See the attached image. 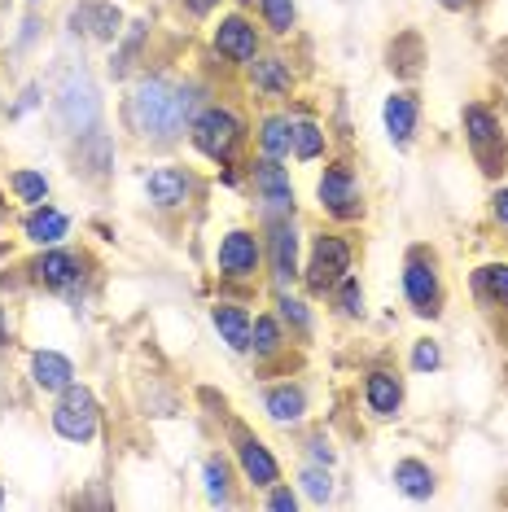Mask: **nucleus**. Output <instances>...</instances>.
Returning a JSON list of instances; mask_svg holds the SVG:
<instances>
[{
	"instance_id": "43",
	"label": "nucleus",
	"mask_w": 508,
	"mask_h": 512,
	"mask_svg": "<svg viewBox=\"0 0 508 512\" xmlns=\"http://www.w3.org/2000/svg\"><path fill=\"white\" fill-rule=\"evenodd\" d=\"M491 219L508 232V184H500V189L491 193Z\"/></svg>"
},
{
	"instance_id": "35",
	"label": "nucleus",
	"mask_w": 508,
	"mask_h": 512,
	"mask_svg": "<svg viewBox=\"0 0 508 512\" xmlns=\"http://www.w3.org/2000/svg\"><path fill=\"white\" fill-rule=\"evenodd\" d=\"M325 149H329L325 123H316V119H294V145H290V158H298V162H316V158H325Z\"/></svg>"
},
{
	"instance_id": "19",
	"label": "nucleus",
	"mask_w": 508,
	"mask_h": 512,
	"mask_svg": "<svg viewBox=\"0 0 508 512\" xmlns=\"http://www.w3.org/2000/svg\"><path fill=\"white\" fill-rule=\"evenodd\" d=\"M469 294L487 316H508V259H491V263L473 267Z\"/></svg>"
},
{
	"instance_id": "32",
	"label": "nucleus",
	"mask_w": 508,
	"mask_h": 512,
	"mask_svg": "<svg viewBox=\"0 0 508 512\" xmlns=\"http://www.w3.org/2000/svg\"><path fill=\"white\" fill-rule=\"evenodd\" d=\"M421 62H425V40L417 31H403V36L390 40L386 49V66L395 71L399 79H417L421 75Z\"/></svg>"
},
{
	"instance_id": "8",
	"label": "nucleus",
	"mask_w": 508,
	"mask_h": 512,
	"mask_svg": "<svg viewBox=\"0 0 508 512\" xmlns=\"http://www.w3.org/2000/svg\"><path fill=\"white\" fill-rule=\"evenodd\" d=\"M88 267L92 259L79 250H66V246H44L36 259H31L22 272L36 289H49V294H66V298H79V289L88 281Z\"/></svg>"
},
{
	"instance_id": "34",
	"label": "nucleus",
	"mask_w": 508,
	"mask_h": 512,
	"mask_svg": "<svg viewBox=\"0 0 508 512\" xmlns=\"http://www.w3.org/2000/svg\"><path fill=\"white\" fill-rule=\"evenodd\" d=\"M5 184H9V193H14V202L18 206H40V202H49V176L44 171H36V167H14L5 176Z\"/></svg>"
},
{
	"instance_id": "16",
	"label": "nucleus",
	"mask_w": 508,
	"mask_h": 512,
	"mask_svg": "<svg viewBox=\"0 0 508 512\" xmlns=\"http://www.w3.org/2000/svg\"><path fill=\"white\" fill-rule=\"evenodd\" d=\"M233 460L241 477L254 486V491H268V486L281 482V460L272 456V447L263 442L259 434H250V429H233Z\"/></svg>"
},
{
	"instance_id": "24",
	"label": "nucleus",
	"mask_w": 508,
	"mask_h": 512,
	"mask_svg": "<svg viewBox=\"0 0 508 512\" xmlns=\"http://www.w3.org/2000/svg\"><path fill=\"white\" fill-rule=\"evenodd\" d=\"M22 237L31 241V246H62L66 237H71V215L62 211V206H53V202H40V206H31L27 215H22Z\"/></svg>"
},
{
	"instance_id": "21",
	"label": "nucleus",
	"mask_w": 508,
	"mask_h": 512,
	"mask_svg": "<svg viewBox=\"0 0 508 512\" xmlns=\"http://www.w3.org/2000/svg\"><path fill=\"white\" fill-rule=\"evenodd\" d=\"M364 412L373 421H395L403 412V377L395 368H373L364 377Z\"/></svg>"
},
{
	"instance_id": "28",
	"label": "nucleus",
	"mask_w": 508,
	"mask_h": 512,
	"mask_svg": "<svg viewBox=\"0 0 508 512\" xmlns=\"http://www.w3.org/2000/svg\"><path fill=\"white\" fill-rule=\"evenodd\" d=\"M254 141H259V154L263 158H290V145H294V114H263L259 119V132H254Z\"/></svg>"
},
{
	"instance_id": "38",
	"label": "nucleus",
	"mask_w": 508,
	"mask_h": 512,
	"mask_svg": "<svg viewBox=\"0 0 508 512\" xmlns=\"http://www.w3.org/2000/svg\"><path fill=\"white\" fill-rule=\"evenodd\" d=\"M408 364H412V372H417V377H430V372L443 368V346H438L434 337H417V342H412Z\"/></svg>"
},
{
	"instance_id": "17",
	"label": "nucleus",
	"mask_w": 508,
	"mask_h": 512,
	"mask_svg": "<svg viewBox=\"0 0 508 512\" xmlns=\"http://www.w3.org/2000/svg\"><path fill=\"white\" fill-rule=\"evenodd\" d=\"M381 127H386V141L395 149H408L417 141V127H421V97L412 88H399L386 97L381 106Z\"/></svg>"
},
{
	"instance_id": "44",
	"label": "nucleus",
	"mask_w": 508,
	"mask_h": 512,
	"mask_svg": "<svg viewBox=\"0 0 508 512\" xmlns=\"http://www.w3.org/2000/svg\"><path fill=\"white\" fill-rule=\"evenodd\" d=\"M9 337H14V329H9V311L0 307V351H5V346H9Z\"/></svg>"
},
{
	"instance_id": "39",
	"label": "nucleus",
	"mask_w": 508,
	"mask_h": 512,
	"mask_svg": "<svg viewBox=\"0 0 508 512\" xmlns=\"http://www.w3.org/2000/svg\"><path fill=\"white\" fill-rule=\"evenodd\" d=\"M263 504L276 508V512H294L298 504H303V495H298V486L276 482V486H268V499H263Z\"/></svg>"
},
{
	"instance_id": "7",
	"label": "nucleus",
	"mask_w": 508,
	"mask_h": 512,
	"mask_svg": "<svg viewBox=\"0 0 508 512\" xmlns=\"http://www.w3.org/2000/svg\"><path fill=\"white\" fill-rule=\"evenodd\" d=\"M316 206L333 224H355V219H364V184L346 158L325 162V171L316 176Z\"/></svg>"
},
{
	"instance_id": "20",
	"label": "nucleus",
	"mask_w": 508,
	"mask_h": 512,
	"mask_svg": "<svg viewBox=\"0 0 508 512\" xmlns=\"http://www.w3.org/2000/svg\"><path fill=\"white\" fill-rule=\"evenodd\" d=\"M149 36H154V18H132L127 22L123 36L114 40V49H110V75L114 79H132L136 71H141Z\"/></svg>"
},
{
	"instance_id": "12",
	"label": "nucleus",
	"mask_w": 508,
	"mask_h": 512,
	"mask_svg": "<svg viewBox=\"0 0 508 512\" xmlns=\"http://www.w3.org/2000/svg\"><path fill=\"white\" fill-rule=\"evenodd\" d=\"M246 171H250V189H254V202H259L263 224H268V219H285V215L298 211L290 167H285L281 158H263L259 154V162H250Z\"/></svg>"
},
{
	"instance_id": "23",
	"label": "nucleus",
	"mask_w": 508,
	"mask_h": 512,
	"mask_svg": "<svg viewBox=\"0 0 508 512\" xmlns=\"http://www.w3.org/2000/svg\"><path fill=\"white\" fill-rule=\"evenodd\" d=\"M307 412H311V399H307V386H298V381H276V386L263 390V416L272 425L281 429L303 425Z\"/></svg>"
},
{
	"instance_id": "40",
	"label": "nucleus",
	"mask_w": 508,
	"mask_h": 512,
	"mask_svg": "<svg viewBox=\"0 0 508 512\" xmlns=\"http://www.w3.org/2000/svg\"><path fill=\"white\" fill-rule=\"evenodd\" d=\"M44 106V88L40 84H27L18 92V101L9 106V119H22V114H31V110H40Z\"/></svg>"
},
{
	"instance_id": "6",
	"label": "nucleus",
	"mask_w": 508,
	"mask_h": 512,
	"mask_svg": "<svg viewBox=\"0 0 508 512\" xmlns=\"http://www.w3.org/2000/svg\"><path fill=\"white\" fill-rule=\"evenodd\" d=\"M355 267V246L346 232H316L307 246V263H303V285L311 298H325L333 285L342 281L346 272Z\"/></svg>"
},
{
	"instance_id": "41",
	"label": "nucleus",
	"mask_w": 508,
	"mask_h": 512,
	"mask_svg": "<svg viewBox=\"0 0 508 512\" xmlns=\"http://www.w3.org/2000/svg\"><path fill=\"white\" fill-rule=\"evenodd\" d=\"M307 460H316V464H333V460H338V451H333V442H329L325 434H311V442H307Z\"/></svg>"
},
{
	"instance_id": "13",
	"label": "nucleus",
	"mask_w": 508,
	"mask_h": 512,
	"mask_svg": "<svg viewBox=\"0 0 508 512\" xmlns=\"http://www.w3.org/2000/svg\"><path fill=\"white\" fill-rule=\"evenodd\" d=\"M198 193H202V180L193 176L189 167H176V162L154 167L145 176V202L154 206V211H163V215L189 211V206L198 202Z\"/></svg>"
},
{
	"instance_id": "42",
	"label": "nucleus",
	"mask_w": 508,
	"mask_h": 512,
	"mask_svg": "<svg viewBox=\"0 0 508 512\" xmlns=\"http://www.w3.org/2000/svg\"><path fill=\"white\" fill-rule=\"evenodd\" d=\"M219 5H224V0H180V14H189V18L202 22V18H211Z\"/></svg>"
},
{
	"instance_id": "25",
	"label": "nucleus",
	"mask_w": 508,
	"mask_h": 512,
	"mask_svg": "<svg viewBox=\"0 0 508 512\" xmlns=\"http://www.w3.org/2000/svg\"><path fill=\"white\" fill-rule=\"evenodd\" d=\"M75 171L88 176V180H106L114 171V141L101 132V127L75 136Z\"/></svg>"
},
{
	"instance_id": "30",
	"label": "nucleus",
	"mask_w": 508,
	"mask_h": 512,
	"mask_svg": "<svg viewBox=\"0 0 508 512\" xmlns=\"http://www.w3.org/2000/svg\"><path fill=\"white\" fill-rule=\"evenodd\" d=\"M290 346V333H285V324L276 320V311H263V316H254V333H250V355L259 359V364H268Z\"/></svg>"
},
{
	"instance_id": "37",
	"label": "nucleus",
	"mask_w": 508,
	"mask_h": 512,
	"mask_svg": "<svg viewBox=\"0 0 508 512\" xmlns=\"http://www.w3.org/2000/svg\"><path fill=\"white\" fill-rule=\"evenodd\" d=\"M298 495H303L307 504L325 508L329 499H333V473H329V464L307 460V464H303V473H298Z\"/></svg>"
},
{
	"instance_id": "45",
	"label": "nucleus",
	"mask_w": 508,
	"mask_h": 512,
	"mask_svg": "<svg viewBox=\"0 0 508 512\" xmlns=\"http://www.w3.org/2000/svg\"><path fill=\"white\" fill-rule=\"evenodd\" d=\"M438 5H443L447 14H460V9H469V0H438Z\"/></svg>"
},
{
	"instance_id": "48",
	"label": "nucleus",
	"mask_w": 508,
	"mask_h": 512,
	"mask_svg": "<svg viewBox=\"0 0 508 512\" xmlns=\"http://www.w3.org/2000/svg\"><path fill=\"white\" fill-rule=\"evenodd\" d=\"M31 5H36V0H31Z\"/></svg>"
},
{
	"instance_id": "1",
	"label": "nucleus",
	"mask_w": 508,
	"mask_h": 512,
	"mask_svg": "<svg viewBox=\"0 0 508 512\" xmlns=\"http://www.w3.org/2000/svg\"><path fill=\"white\" fill-rule=\"evenodd\" d=\"M123 127L145 145H171L184 136L189 114L180 110L176 84L167 75H141L123 101Z\"/></svg>"
},
{
	"instance_id": "9",
	"label": "nucleus",
	"mask_w": 508,
	"mask_h": 512,
	"mask_svg": "<svg viewBox=\"0 0 508 512\" xmlns=\"http://www.w3.org/2000/svg\"><path fill=\"white\" fill-rule=\"evenodd\" d=\"M263 263H268L272 289H290L294 281H303V232H298L294 215L263 224Z\"/></svg>"
},
{
	"instance_id": "11",
	"label": "nucleus",
	"mask_w": 508,
	"mask_h": 512,
	"mask_svg": "<svg viewBox=\"0 0 508 512\" xmlns=\"http://www.w3.org/2000/svg\"><path fill=\"white\" fill-rule=\"evenodd\" d=\"M259 267H263V232L237 224V228H228L224 237H219V246H215V272H219V281L246 285V281L259 276Z\"/></svg>"
},
{
	"instance_id": "10",
	"label": "nucleus",
	"mask_w": 508,
	"mask_h": 512,
	"mask_svg": "<svg viewBox=\"0 0 508 512\" xmlns=\"http://www.w3.org/2000/svg\"><path fill=\"white\" fill-rule=\"evenodd\" d=\"M49 421H53V434L57 438L75 442V447H88V442L97 438V429H101V403H97V394H92L88 386H79V381H71V386L57 394Z\"/></svg>"
},
{
	"instance_id": "36",
	"label": "nucleus",
	"mask_w": 508,
	"mask_h": 512,
	"mask_svg": "<svg viewBox=\"0 0 508 512\" xmlns=\"http://www.w3.org/2000/svg\"><path fill=\"white\" fill-rule=\"evenodd\" d=\"M246 5H254V14H259V22L272 36H294V27H298L294 0H246Z\"/></svg>"
},
{
	"instance_id": "22",
	"label": "nucleus",
	"mask_w": 508,
	"mask_h": 512,
	"mask_svg": "<svg viewBox=\"0 0 508 512\" xmlns=\"http://www.w3.org/2000/svg\"><path fill=\"white\" fill-rule=\"evenodd\" d=\"M211 324L219 333V342L233 355H250V333H254V316L250 307H241L233 298H215L211 302Z\"/></svg>"
},
{
	"instance_id": "2",
	"label": "nucleus",
	"mask_w": 508,
	"mask_h": 512,
	"mask_svg": "<svg viewBox=\"0 0 508 512\" xmlns=\"http://www.w3.org/2000/svg\"><path fill=\"white\" fill-rule=\"evenodd\" d=\"M189 141L202 158H211L215 167H228V162H237V154L246 149L250 127L233 106H224V101H206L189 123Z\"/></svg>"
},
{
	"instance_id": "33",
	"label": "nucleus",
	"mask_w": 508,
	"mask_h": 512,
	"mask_svg": "<svg viewBox=\"0 0 508 512\" xmlns=\"http://www.w3.org/2000/svg\"><path fill=\"white\" fill-rule=\"evenodd\" d=\"M325 298H329V307H333V316H338V320H364V311H368L364 285H360V276H355V272H346Z\"/></svg>"
},
{
	"instance_id": "31",
	"label": "nucleus",
	"mask_w": 508,
	"mask_h": 512,
	"mask_svg": "<svg viewBox=\"0 0 508 512\" xmlns=\"http://www.w3.org/2000/svg\"><path fill=\"white\" fill-rule=\"evenodd\" d=\"M202 486H206V504L233 508V504H237V491H233V460H228V456H206V464H202Z\"/></svg>"
},
{
	"instance_id": "46",
	"label": "nucleus",
	"mask_w": 508,
	"mask_h": 512,
	"mask_svg": "<svg viewBox=\"0 0 508 512\" xmlns=\"http://www.w3.org/2000/svg\"><path fill=\"white\" fill-rule=\"evenodd\" d=\"M0 224H9V206H5V197H0Z\"/></svg>"
},
{
	"instance_id": "27",
	"label": "nucleus",
	"mask_w": 508,
	"mask_h": 512,
	"mask_svg": "<svg viewBox=\"0 0 508 512\" xmlns=\"http://www.w3.org/2000/svg\"><path fill=\"white\" fill-rule=\"evenodd\" d=\"M390 477H395V491H399V495H408V499H417V504H425V499L438 491V473H434L425 460H417V456L395 460Z\"/></svg>"
},
{
	"instance_id": "4",
	"label": "nucleus",
	"mask_w": 508,
	"mask_h": 512,
	"mask_svg": "<svg viewBox=\"0 0 508 512\" xmlns=\"http://www.w3.org/2000/svg\"><path fill=\"white\" fill-rule=\"evenodd\" d=\"M53 119L66 136H84L101 123V92L84 66H66L53 92Z\"/></svg>"
},
{
	"instance_id": "14",
	"label": "nucleus",
	"mask_w": 508,
	"mask_h": 512,
	"mask_svg": "<svg viewBox=\"0 0 508 512\" xmlns=\"http://www.w3.org/2000/svg\"><path fill=\"white\" fill-rule=\"evenodd\" d=\"M211 49L224 57L228 66H250L263 49V36H259V27H254V18L246 9H233V14H224L211 27Z\"/></svg>"
},
{
	"instance_id": "26",
	"label": "nucleus",
	"mask_w": 508,
	"mask_h": 512,
	"mask_svg": "<svg viewBox=\"0 0 508 512\" xmlns=\"http://www.w3.org/2000/svg\"><path fill=\"white\" fill-rule=\"evenodd\" d=\"M27 377H31V386L44 394H62L75 381V359L62 351H36L27 364Z\"/></svg>"
},
{
	"instance_id": "15",
	"label": "nucleus",
	"mask_w": 508,
	"mask_h": 512,
	"mask_svg": "<svg viewBox=\"0 0 508 512\" xmlns=\"http://www.w3.org/2000/svg\"><path fill=\"white\" fill-rule=\"evenodd\" d=\"M127 18L114 0H75L66 9V31L79 40H92V44H114L123 36Z\"/></svg>"
},
{
	"instance_id": "47",
	"label": "nucleus",
	"mask_w": 508,
	"mask_h": 512,
	"mask_svg": "<svg viewBox=\"0 0 508 512\" xmlns=\"http://www.w3.org/2000/svg\"><path fill=\"white\" fill-rule=\"evenodd\" d=\"M5 504H9V499H5V491H0V508H5Z\"/></svg>"
},
{
	"instance_id": "18",
	"label": "nucleus",
	"mask_w": 508,
	"mask_h": 512,
	"mask_svg": "<svg viewBox=\"0 0 508 512\" xmlns=\"http://www.w3.org/2000/svg\"><path fill=\"white\" fill-rule=\"evenodd\" d=\"M246 84H250L254 97H263V101H285L294 92V66H290V57L259 53L246 66Z\"/></svg>"
},
{
	"instance_id": "29",
	"label": "nucleus",
	"mask_w": 508,
	"mask_h": 512,
	"mask_svg": "<svg viewBox=\"0 0 508 512\" xmlns=\"http://www.w3.org/2000/svg\"><path fill=\"white\" fill-rule=\"evenodd\" d=\"M276 320H281L285 333L298 337V342H311V333H316V311H311V302L290 294V289H276Z\"/></svg>"
},
{
	"instance_id": "3",
	"label": "nucleus",
	"mask_w": 508,
	"mask_h": 512,
	"mask_svg": "<svg viewBox=\"0 0 508 512\" xmlns=\"http://www.w3.org/2000/svg\"><path fill=\"white\" fill-rule=\"evenodd\" d=\"M460 132H465V145H469L482 176L500 180L508 171V132H504L500 114L491 106H482V101H469V106L460 110Z\"/></svg>"
},
{
	"instance_id": "5",
	"label": "nucleus",
	"mask_w": 508,
	"mask_h": 512,
	"mask_svg": "<svg viewBox=\"0 0 508 512\" xmlns=\"http://www.w3.org/2000/svg\"><path fill=\"white\" fill-rule=\"evenodd\" d=\"M403 298L417 320H438L447 311L443 267H438V254L430 246H412L403 254Z\"/></svg>"
}]
</instances>
